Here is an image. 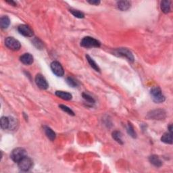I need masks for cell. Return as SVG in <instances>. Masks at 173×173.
<instances>
[{
	"label": "cell",
	"mask_w": 173,
	"mask_h": 173,
	"mask_svg": "<svg viewBox=\"0 0 173 173\" xmlns=\"http://www.w3.org/2000/svg\"><path fill=\"white\" fill-rule=\"evenodd\" d=\"M131 3L129 1H119L117 2V6L119 10L122 11L128 10L131 8Z\"/></svg>",
	"instance_id": "12"
},
{
	"label": "cell",
	"mask_w": 173,
	"mask_h": 173,
	"mask_svg": "<svg viewBox=\"0 0 173 173\" xmlns=\"http://www.w3.org/2000/svg\"><path fill=\"white\" fill-rule=\"evenodd\" d=\"M161 10L165 14H168L170 12V2L165 0L161 2Z\"/></svg>",
	"instance_id": "17"
},
{
	"label": "cell",
	"mask_w": 173,
	"mask_h": 173,
	"mask_svg": "<svg viewBox=\"0 0 173 173\" xmlns=\"http://www.w3.org/2000/svg\"><path fill=\"white\" fill-rule=\"evenodd\" d=\"M122 137H123V135H122V133L120 131H114L112 132V137L113 139H114L115 141H116L118 143H120V144H123V139H122Z\"/></svg>",
	"instance_id": "21"
},
{
	"label": "cell",
	"mask_w": 173,
	"mask_h": 173,
	"mask_svg": "<svg viewBox=\"0 0 173 173\" xmlns=\"http://www.w3.org/2000/svg\"><path fill=\"white\" fill-rule=\"evenodd\" d=\"M150 95L153 101L156 103H163L165 101V97L162 94L161 89L158 86H154L150 91Z\"/></svg>",
	"instance_id": "2"
},
{
	"label": "cell",
	"mask_w": 173,
	"mask_h": 173,
	"mask_svg": "<svg viewBox=\"0 0 173 173\" xmlns=\"http://www.w3.org/2000/svg\"><path fill=\"white\" fill-rule=\"evenodd\" d=\"M51 69L54 74H56L57 77H62L64 74V71L63 67L59 62L57 61H54L51 62Z\"/></svg>",
	"instance_id": "8"
},
{
	"label": "cell",
	"mask_w": 173,
	"mask_h": 173,
	"mask_svg": "<svg viewBox=\"0 0 173 173\" xmlns=\"http://www.w3.org/2000/svg\"><path fill=\"white\" fill-rule=\"evenodd\" d=\"M10 18H8V16H2L0 19V25H1L2 29H7L8 26H10Z\"/></svg>",
	"instance_id": "18"
},
{
	"label": "cell",
	"mask_w": 173,
	"mask_h": 173,
	"mask_svg": "<svg viewBox=\"0 0 173 173\" xmlns=\"http://www.w3.org/2000/svg\"><path fill=\"white\" fill-rule=\"evenodd\" d=\"M18 31L21 35H23L24 37H31L33 35V31L30 28L29 26L26 25V24H21L18 26Z\"/></svg>",
	"instance_id": "10"
},
{
	"label": "cell",
	"mask_w": 173,
	"mask_h": 173,
	"mask_svg": "<svg viewBox=\"0 0 173 173\" xmlns=\"http://www.w3.org/2000/svg\"><path fill=\"white\" fill-rule=\"evenodd\" d=\"M20 59L22 63L25 65H31L33 63V57L29 53L23 54L20 58Z\"/></svg>",
	"instance_id": "11"
},
{
	"label": "cell",
	"mask_w": 173,
	"mask_h": 173,
	"mask_svg": "<svg viewBox=\"0 0 173 173\" xmlns=\"http://www.w3.org/2000/svg\"><path fill=\"white\" fill-rule=\"evenodd\" d=\"M150 163L152 164L154 166L156 167H160L162 165V162L159 157L156 155H152L150 156L149 158Z\"/></svg>",
	"instance_id": "13"
},
{
	"label": "cell",
	"mask_w": 173,
	"mask_h": 173,
	"mask_svg": "<svg viewBox=\"0 0 173 173\" xmlns=\"http://www.w3.org/2000/svg\"><path fill=\"white\" fill-rule=\"evenodd\" d=\"M10 126V118L3 116L1 118V128L2 129H7Z\"/></svg>",
	"instance_id": "20"
},
{
	"label": "cell",
	"mask_w": 173,
	"mask_h": 173,
	"mask_svg": "<svg viewBox=\"0 0 173 173\" xmlns=\"http://www.w3.org/2000/svg\"><path fill=\"white\" fill-rule=\"evenodd\" d=\"M6 2L8 3V4H10L11 5H12L13 6H16V3L14 2H13V1H7Z\"/></svg>",
	"instance_id": "29"
},
{
	"label": "cell",
	"mask_w": 173,
	"mask_h": 173,
	"mask_svg": "<svg viewBox=\"0 0 173 173\" xmlns=\"http://www.w3.org/2000/svg\"><path fill=\"white\" fill-rule=\"evenodd\" d=\"M86 60H87V62H89V65H90V66L93 68L95 70H96V71L97 72H100V68H99L98 65L96 64V62H95L90 56H89V55H86Z\"/></svg>",
	"instance_id": "19"
},
{
	"label": "cell",
	"mask_w": 173,
	"mask_h": 173,
	"mask_svg": "<svg viewBox=\"0 0 173 173\" xmlns=\"http://www.w3.org/2000/svg\"><path fill=\"white\" fill-rule=\"evenodd\" d=\"M166 112L164 110H154L147 114V117L153 120H164L166 118Z\"/></svg>",
	"instance_id": "7"
},
{
	"label": "cell",
	"mask_w": 173,
	"mask_h": 173,
	"mask_svg": "<svg viewBox=\"0 0 173 173\" xmlns=\"http://www.w3.org/2000/svg\"><path fill=\"white\" fill-rule=\"evenodd\" d=\"M35 83H36L38 87L40 88L41 89L45 90V89H47L49 87L47 80L41 74H38L36 75V77H35Z\"/></svg>",
	"instance_id": "9"
},
{
	"label": "cell",
	"mask_w": 173,
	"mask_h": 173,
	"mask_svg": "<svg viewBox=\"0 0 173 173\" xmlns=\"http://www.w3.org/2000/svg\"><path fill=\"white\" fill-rule=\"evenodd\" d=\"M114 55H116L118 56L124 57V58H126L130 62H134V56L131 53V51L129 50L126 48H118L116 49L114 51Z\"/></svg>",
	"instance_id": "4"
},
{
	"label": "cell",
	"mask_w": 173,
	"mask_h": 173,
	"mask_svg": "<svg viewBox=\"0 0 173 173\" xmlns=\"http://www.w3.org/2000/svg\"><path fill=\"white\" fill-rule=\"evenodd\" d=\"M88 2L90 4L96 5H97L100 4V1H99V0H89Z\"/></svg>",
	"instance_id": "28"
},
{
	"label": "cell",
	"mask_w": 173,
	"mask_h": 173,
	"mask_svg": "<svg viewBox=\"0 0 173 173\" xmlns=\"http://www.w3.org/2000/svg\"><path fill=\"white\" fill-rule=\"evenodd\" d=\"M59 107L60 108V109L64 111V112H66L67 114H68L69 115H71V116H74V113L73 111L70 109V108L67 107L66 105H59Z\"/></svg>",
	"instance_id": "25"
},
{
	"label": "cell",
	"mask_w": 173,
	"mask_h": 173,
	"mask_svg": "<svg viewBox=\"0 0 173 173\" xmlns=\"http://www.w3.org/2000/svg\"><path fill=\"white\" fill-rule=\"evenodd\" d=\"M126 131H127V132H128V134L132 138L137 137L136 132H135L133 126H132V125L131 123H129L128 125H127V127H126Z\"/></svg>",
	"instance_id": "22"
},
{
	"label": "cell",
	"mask_w": 173,
	"mask_h": 173,
	"mask_svg": "<svg viewBox=\"0 0 173 173\" xmlns=\"http://www.w3.org/2000/svg\"><path fill=\"white\" fill-rule=\"evenodd\" d=\"M168 131L170 132H172V124H170V126H168Z\"/></svg>",
	"instance_id": "30"
},
{
	"label": "cell",
	"mask_w": 173,
	"mask_h": 173,
	"mask_svg": "<svg viewBox=\"0 0 173 173\" xmlns=\"http://www.w3.org/2000/svg\"><path fill=\"white\" fill-rule=\"evenodd\" d=\"M82 96L83 97V99L85 100L86 102H87L89 103H90V104H94L95 103V100L91 96H89V95L86 94L85 93H83L82 94Z\"/></svg>",
	"instance_id": "26"
},
{
	"label": "cell",
	"mask_w": 173,
	"mask_h": 173,
	"mask_svg": "<svg viewBox=\"0 0 173 173\" xmlns=\"http://www.w3.org/2000/svg\"><path fill=\"white\" fill-rule=\"evenodd\" d=\"M44 131H45V135H47V137H48L49 139L52 141L55 140L56 135L55 133V132H54L52 129L50 128L49 126H44Z\"/></svg>",
	"instance_id": "14"
},
{
	"label": "cell",
	"mask_w": 173,
	"mask_h": 173,
	"mask_svg": "<svg viewBox=\"0 0 173 173\" xmlns=\"http://www.w3.org/2000/svg\"><path fill=\"white\" fill-rule=\"evenodd\" d=\"M161 141L162 142L167 144H172V132H166L161 137Z\"/></svg>",
	"instance_id": "16"
},
{
	"label": "cell",
	"mask_w": 173,
	"mask_h": 173,
	"mask_svg": "<svg viewBox=\"0 0 173 173\" xmlns=\"http://www.w3.org/2000/svg\"><path fill=\"white\" fill-rule=\"evenodd\" d=\"M66 82L68 83V85L69 86H72V87H77L78 86V81L76 80L74 78L72 77H68L66 79Z\"/></svg>",
	"instance_id": "24"
},
{
	"label": "cell",
	"mask_w": 173,
	"mask_h": 173,
	"mask_svg": "<svg viewBox=\"0 0 173 173\" xmlns=\"http://www.w3.org/2000/svg\"><path fill=\"white\" fill-rule=\"evenodd\" d=\"M70 12L72 14L75 16L76 18H83L85 17V14L82 12H80L79 10H75V9H70Z\"/></svg>",
	"instance_id": "23"
},
{
	"label": "cell",
	"mask_w": 173,
	"mask_h": 173,
	"mask_svg": "<svg viewBox=\"0 0 173 173\" xmlns=\"http://www.w3.org/2000/svg\"><path fill=\"white\" fill-rule=\"evenodd\" d=\"M33 44L36 46L38 49H39V50H42L43 47V43L39 39H37V38H36V39H35L33 40Z\"/></svg>",
	"instance_id": "27"
},
{
	"label": "cell",
	"mask_w": 173,
	"mask_h": 173,
	"mask_svg": "<svg viewBox=\"0 0 173 173\" xmlns=\"http://www.w3.org/2000/svg\"><path fill=\"white\" fill-rule=\"evenodd\" d=\"M19 168L23 171H28L33 166V162L29 157H24L18 162Z\"/></svg>",
	"instance_id": "5"
},
{
	"label": "cell",
	"mask_w": 173,
	"mask_h": 173,
	"mask_svg": "<svg viewBox=\"0 0 173 173\" xmlns=\"http://www.w3.org/2000/svg\"><path fill=\"white\" fill-rule=\"evenodd\" d=\"M56 95L58 97H60L61 99L64 100H70L72 99V96L68 92L62 91H57L56 92Z\"/></svg>",
	"instance_id": "15"
},
{
	"label": "cell",
	"mask_w": 173,
	"mask_h": 173,
	"mask_svg": "<svg viewBox=\"0 0 173 173\" xmlns=\"http://www.w3.org/2000/svg\"><path fill=\"white\" fill-rule=\"evenodd\" d=\"M5 45L10 50L14 51H18L20 50L21 47L20 43L17 39H14V37H7L5 40Z\"/></svg>",
	"instance_id": "6"
},
{
	"label": "cell",
	"mask_w": 173,
	"mask_h": 173,
	"mask_svg": "<svg viewBox=\"0 0 173 173\" xmlns=\"http://www.w3.org/2000/svg\"><path fill=\"white\" fill-rule=\"evenodd\" d=\"M80 45L86 48L99 47L100 45H101V43L98 40L94 39L91 37H85L81 41Z\"/></svg>",
	"instance_id": "1"
},
{
	"label": "cell",
	"mask_w": 173,
	"mask_h": 173,
	"mask_svg": "<svg viewBox=\"0 0 173 173\" xmlns=\"http://www.w3.org/2000/svg\"><path fill=\"white\" fill-rule=\"evenodd\" d=\"M26 156H27L26 151L22 147H17L14 149V150H12L10 155L12 160L16 162V163H18L19 161Z\"/></svg>",
	"instance_id": "3"
}]
</instances>
